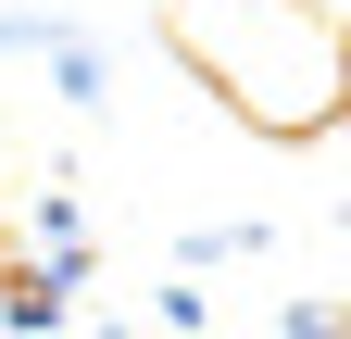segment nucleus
<instances>
[{
	"mask_svg": "<svg viewBox=\"0 0 351 339\" xmlns=\"http://www.w3.org/2000/svg\"><path fill=\"white\" fill-rule=\"evenodd\" d=\"M163 25L189 75L263 139H314L351 101V25L326 0H163Z\"/></svg>",
	"mask_w": 351,
	"mask_h": 339,
	"instance_id": "nucleus-1",
	"label": "nucleus"
}]
</instances>
